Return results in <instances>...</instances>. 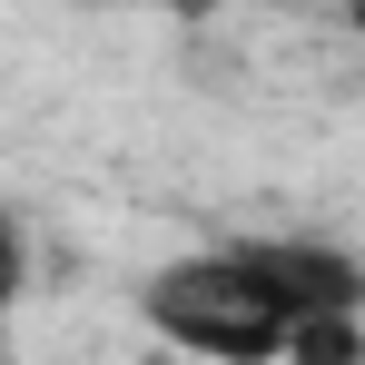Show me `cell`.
Masks as SVG:
<instances>
[{"label":"cell","instance_id":"obj_2","mask_svg":"<svg viewBox=\"0 0 365 365\" xmlns=\"http://www.w3.org/2000/svg\"><path fill=\"white\" fill-rule=\"evenodd\" d=\"M287 365H365V316H306Z\"/></svg>","mask_w":365,"mask_h":365},{"label":"cell","instance_id":"obj_3","mask_svg":"<svg viewBox=\"0 0 365 365\" xmlns=\"http://www.w3.org/2000/svg\"><path fill=\"white\" fill-rule=\"evenodd\" d=\"M168 10H178V20H207V10H217V0H168Z\"/></svg>","mask_w":365,"mask_h":365},{"label":"cell","instance_id":"obj_1","mask_svg":"<svg viewBox=\"0 0 365 365\" xmlns=\"http://www.w3.org/2000/svg\"><path fill=\"white\" fill-rule=\"evenodd\" d=\"M148 326L207 365H287L306 316H365V267L316 237H257V247H197L148 277Z\"/></svg>","mask_w":365,"mask_h":365},{"label":"cell","instance_id":"obj_4","mask_svg":"<svg viewBox=\"0 0 365 365\" xmlns=\"http://www.w3.org/2000/svg\"><path fill=\"white\" fill-rule=\"evenodd\" d=\"M336 10H346V30H365V0H336Z\"/></svg>","mask_w":365,"mask_h":365}]
</instances>
